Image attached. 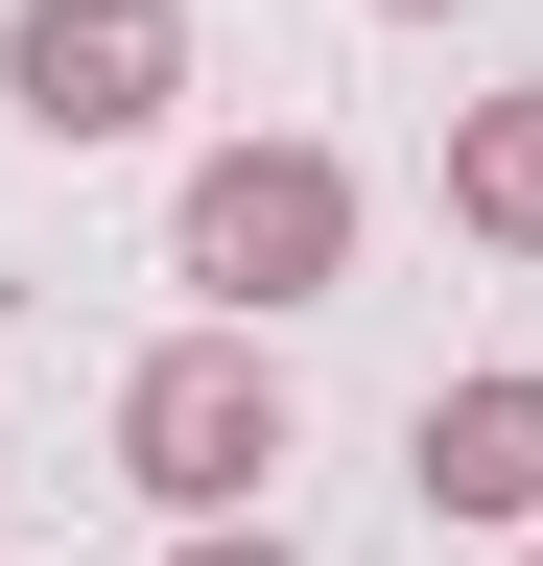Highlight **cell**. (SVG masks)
<instances>
[{"mask_svg": "<svg viewBox=\"0 0 543 566\" xmlns=\"http://www.w3.org/2000/svg\"><path fill=\"white\" fill-rule=\"evenodd\" d=\"M449 212H472L497 260H543V95H472V118H449Z\"/></svg>", "mask_w": 543, "mask_h": 566, "instance_id": "5b68a950", "label": "cell"}, {"mask_svg": "<svg viewBox=\"0 0 543 566\" xmlns=\"http://www.w3.org/2000/svg\"><path fill=\"white\" fill-rule=\"evenodd\" d=\"M0 95H24V142H166L189 0H24V24H0Z\"/></svg>", "mask_w": 543, "mask_h": 566, "instance_id": "3957f363", "label": "cell"}, {"mask_svg": "<svg viewBox=\"0 0 543 566\" xmlns=\"http://www.w3.org/2000/svg\"><path fill=\"white\" fill-rule=\"evenodd\" d=\"M520 566H543V543H520Z\"/></svg>", "mask_w": 543, "mask_h": 566, "instance_id": "ba28073f", "label": "cell"}, {"mask_svg": "<svg viewBox=\"0 0 543 566\" xmlns=\"http://www.w3.org/2000/svg\"><path fill=\"white\" fill-rule=\"evenodd\" d=\"M401 449H426V520H472V543H543V378H449Z\"/></svg>", "mask_w": 543, "mask_h": 566, "instance_id": "277c9868", "label": "cell"}, {"mask_svg": "<svg viewBox=\"0 0 543 566\" xmlns=\"http://www.w3.org/2000/svg\"><path fill=\"white\" fill-rule=\"evenodd\" d=\"M189 566H307V543L284 520H189Z\"/></svg>", "mask_w": 543, "mask_h": 566, "instance_id": "8992f818", "label": "cell"}, {"mask_svg": "<svg viewBox=\"0 0 543 566\" xmlns=\"http://www.w3.org/2000/svg\"><path fill=\"white\" fill-rule=\"evenodd\" d=\"M166 260L213 283V331H284V307L355 283V166H331V142H213L189 212H166Z\"/></svg>", "mask_w": 543, "mask_h": 566, "instance_id": "6da1fadb", "label": "cell"}, {"mask_svg": "<svg viewBox=\"0 0 543 566\" xmlns=\"http://www.w3.org/2000/svg\"><path fill=\"white\" fill-rule=\"evenodd\" d=\"M401 24H426V0H401Z\"/></svg>", "mask_w": 543, "mask_h": 566, "instance_id": "52a82bcc", "label": "cell"}, {"mask_svg": "<svg viewBox=\"0 0 543 566\" xmlns=\"http://www.w3.org/2000/svg\"><path fill=\"white\" fill-rule=\"evenodd\" d=\"M118 472H143L166 520H260V472H284V354L260 331H166L143 378H118Z\"/></svg>", "mask_w": 543, "mask_h": 566, "instance_id": "7a4b0ae2", "label": "cell"}]
</instances>
